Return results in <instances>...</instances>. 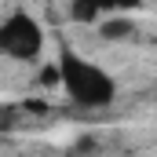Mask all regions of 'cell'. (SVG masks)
Wrapping results in <instances>:
<instances>
[{
	"label": "cell",
	"instance_id": "cell-1",
	"mask_svg": "<svg viewBox=\"0 0 157 157\" xmlns=\"http://www.w3.org/2000/svg\"><path fill=\"white\" fill-rule=\"evenodd\" d=\"M55 77L62 84L66 99L80 106V110H106L113 106L117 99V80L110 70H102L99 62L77 55L73 48H62L59 51V62H55Z\"/></svg>",
	"mask_w": 157,
	"mask_h": 157
},
{
	"label": "cell",
	"instance_id": "cell-2",
	"mask_svg": "<svg viewBox=\"0 0 157 157\" xmlns=\"http://www.w3.org/2000/svg\"><path fill=\"white\" fill-rule=\"evenodd\" d=\"M44 51V29L33 15L26 11H15L7 18H0V55L7 59H18V62H29Z\"/></svg>",
	"mask_w": 157,
	"mask_h": 157
},
{
	"label": "cell",
	"instance_id": "cell-3",
	"mask_svg": "<svg viewBox=\"0 0 157 157\" xmlns=\"http://www.w3.org/2000/svg\"><path fill=\"white\" fill-rule=\"evenodd\" d=\"M110 11H117V0H70V18L88 26V22H102Z\"/></svg>",
	"mask_w": 157,
	"mask_h": 157
},
{
	"label": "cell",
	"instance_id": "cell-4",
	"mask_svg": "<svg viewBox=\"0 0 157 157\" xmlns=\"http://www.w3.org/2000/svg\"><path fill=\"white\" fill-rule=\"evenodd\" d=\"M99 33H102V40H124L132 33V22L117 11V18H102V22H99Z\"/></svg>",
	"mask_w": 157,
	"mask_h": 157
}]
</instances>
